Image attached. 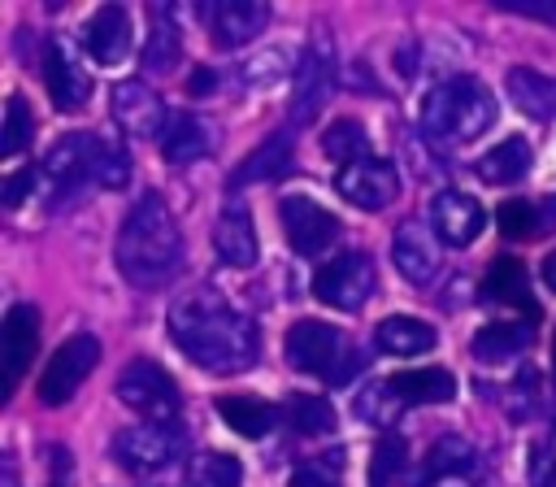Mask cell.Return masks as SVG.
I'll use <instances>...</instances> for the list:
<instances>
[{
  "label": "cell",
  "mask_w": 556,
  "mask_h": 487,
  "mask_svg": "<svg viewBox=\"0 0 556 487\" xmlns=\"http://www.w3.org/2000/svg\"><path fill=\"white\" fill-rule=\"evenodd\" d=\"M169 339L208 374H239L261 357L256 322L235 309L217 287H191L169 309Z\"/></svg>",
  "instance_id": "obj_1"
},
{
  "label": "cell",
  "mask_w": 556,
  "mask_h": 487,
  "mask_svg": "<svg viewBox=\"0 0 556 487\" xmlns=\"http://www.w3.org/2000/svg\"><path fill=\"white\" fill-rule=\"evenodd\" d=\"M117 270L130 287H161L182 270V230L169 204L148 191L117 230Z\"/></svg>",
  "instance_id": "obj_2"
},
{
  "label": "cell",
  "mask_w": 556,
  "mask_h": 487,
  "mask_svg": "<svg viewBox=\"0 0 556 487\" xmlns=\"http://www.w3.org/2000/svg\"><path fill=\"white\" fill-rule=\"evenodd\" d=\"M500 104L491 96V87L473 74H452L443 83H434L421 100V130L434 143H469L478 135H486V126L495 122Z\"/></svg>",
  "instance_id": "obj_3"
},
{
  "label": "cell",
  "mask_w": 556,
  "mask_h": 487,
  "mask_svg": "<svg viewBox=\"0 0 556 487\" xmlns=\"http://www.w3.org/2000/svg\"><path fill=\"white\" fill-rule=\"evenodd\" d=\"M287 361L300 374H317V378H326L334 387H348L365 365L356 344L339 326L317 322V317H304V322H295L287 330Z\"/></svg>",
  "instance_id": "obj_4"
},
{
  "label": "cell",
  "mask_w": 556,
  "mask_h": 487,
  "mask_svg": "<svg viewBox=\"0 0 556 487\" xmlns=\"http://www.w3.org/2000/svg\"><path fill=\"white\" fill-rule=\"evenodd\" d=\"M100 148H104V139L91 135V130L61 135L48 148V157L39 161V200L43 204H65L87 183L100 187Z\"/></svg>",
  "instance_id": "obj_5"
},
{
  "label": "cell",
  "mask_w": 556,
  "mask_h": 487,
  "mask_svg": "<svg viewBox=\"0 0 556 487\" xmlns=\"http://www.w3.org/2000/svg\"><path fill=\"white\" fill-rule=\"evenodd\" d=\"M182 452H187V430L178 422H135L113 435V461L135 478L161 474L165 465L182 461Z\"/></svg>",
  "instance_id": "obj_6"
},
{
  "label": "cell",
  "mask_w": 556,
  "mask_h": 487,
  "mask_svg": "<svg viewBox=\"0 0 556 487\" xmlns=\"http://www.w3.org/2000/svg\"><path fill=\"white\" fill-rule=\"evenodd\" d=\"M117 400L126 409H135L143 422H178V404H182L174 378L156 361H148V357H135V361L122 365V374H117Z\"/></svg>",
  "instance_id": "obj_7"
},
{
  "label": "cell",
  "mask_w": 556,
  "mask_h": 487,
  "mask_svg": "<svg viewBox=\"0 0 556 487\" xmlns=\"http://www.w3.org/2000/svg\"><path fill=\"white\" fill-rule=\"evenodd\" d=\"M374 291V261L365 252H339L313 274V296L330 309H361Z\"/></svg>",
  "instance_id": "obj_8"
},
{
  "label": "cell",
  "mask_w": 556,
  "mask_h": 487,
  "mask_svg": "<svg viewBox=\"0 0 556 487\" xmlns=\"http://www.w3.org/2000/svg\"><path fill=\"white\" fill-rule=\"evenodd\" d=\"M278 222H282L287 244H291L300 257H317V252H326L330 244H339V235H343L339 217H334L330 209H321L313 196H282Z\"/></svg>",
  "instance_id": "obj_9"
},
{
  "label": "cell",
  "mask_w": 556,
  "mask_h": 487,
  "mask_svg": "<svg viewBox=\"0 0 556 487\" xmlns=\"http://www.w3.org/2000/svg\"><path fill=\"white\" fill-rule=\"evenodd\" d=\"M96 361H100V344H96V335H70L52 357H48V365H43V374H39V400L43 404H65L74 391H78V383L96 370Z\"/></svg>",
  "instance_id": "obj_10"
},
{
  "label": "cell",
  "mask_w": 556,
  "mask_h": 487,
  "mask_svg": "<svg viewBox=\"0 0 556 487\" xmlns=\"http://www.w3.org/2000/svg\"><path fill=\"white\" fill-rule=\"evenodd\" d=\"M334 91V52H330V39H313L300 70H295V87H291V126H308L326 100Z\"/></svg>",
  "instance_id": "obj_11"
},
{
  "label": "cell",
  "mask_w": 556,
  "mask_h": 487,
  "mask_svg": "<svg viewBox=\"0 0 556 487\" xmlns=\"http://www.w3.org/2000/svg\"><path fill=\"white\" fill-rule=\"evenodd\" d=\"M334 191H339L348 204L378 213V209H387V204L400 196V174H395L391 161H382V157H365V161L339 165V174H334Z\"/></svg>",
  "instance_id": "obj_12"
},
{
  "label": "cell",
  "mask_w": 556,
  "mask_h": 487,
  "mask_svg": "<svg viewBox=\"0 0 556 487\" xmlns=\"http://www.w3.org/2000/svg\"><path fill=\"white\" fill-rule=\"evenodd\" d=\"M39 65H43V87H48V96L61 113H78L91 100V78L78 65V52L65 39H48Z\"/></svg>",
  "instance_id": "obj_13"
},
{
  "label": "cell",
  "mask_w": 556,
  "mask_h": 487,
  "mask_svg": "<svg viewBox=\"0 0 556 487\" xmlns=\"http://www.w3.org/2000/svg\"><path fill=\"white\" fill-rule=\"evenodd\" d=\"M113 122L122 126V135L130 139H161L165 126H169V113L161 104V96L139 83V78H126L113 87Z\"/></svg>",
  "instance_id": "obj_14"
},
{
  "label": "cell",
  "mask_w": 556,
  "mask_h": 487,
  "mask_svg": "<svg viewBox=\"0 0 556 487\" xmlns=\"http://www.w3.org/2000/svg\"><path fill=\"white\" fill-rule=\"evenodd\" d=\"M200 17L217 48H239L265 30L269 4L265 0H208V4H200Z\"/></svg>",
  "instance_id": "obj_15"
},
{
  "label": "cell",
  "mask_w": 556,
  "mask_h": 487,
  "mask_svg": "<svg viewBox=\"0 0 556 487\" xmlns=\"http://www.w3.org/2000/svg\"><path fill=\"white\" fill-rule=\"evenodd\" d=\"M482 222H486L482 204H478L469 191H460V187H443V191L434 196V204H430V230H434L439 244H447V248L473 244L478 230H482Z\"/></svg>",
  "instance_id": "obj_16"
},
{
  "label": "cell",
  "mask_w": 556,
  "mask_h": 487,
  "mask_svg": "<svg viewBox=\"0 0 556 487\" xmlns=\"http://www.w3.org/2000/svg\"><path fill=\"white\" fill-rule=\"evenodd\" d=\"M35 344H39V309L35 304H13L4 313V387H0V400L13 396V387L22 383V374L30 370L35 361Z\"/></svg>",
  "instance_id": "obj_17"
},
{
  "label": "cell",
  "mask_w": 556,
  "mask_h": 487,
  "mask_svg": "<svg viewBox=\"0 0 556 487\" xmlns=\"http://www.w3.org/2000/svg\"><path fill=\"white\" fill-rule=\"evenodd\" d=\"M439 235H430L421 222H400L391 235V261L413 287H430L439 278Z\"/></svg>",
  "instance_id": "obj_18"
},
{
  "label": "cell",
  "mask_w": 556,
  "mask_h": 487,
  "mask_svg": "<svg viewBox=\"0 0 556 487\" xmlns=\"http://www.w3.org/2000/svg\"><path fill=\"white\" fill-rule=\"evenodd\" d=\"M83 43H87V52H91L100 65L126 61V52H130V43H135L130 13H126L122 4H100V9L87 17V26H83Z\"/></svg>",
  "instance_id": "obj_19"
},
{
  "label": "cell",
  "mask_w": 556,
  "mask_h": 487,
  "mask_svg": "<svg viewBox=\"0 0 556 487\" xmlns=\"http://www.w3.org/2000/svg\"><path fill=\"white\" fill-rule=\"evenodd\" d=\"M213 252L235 265V270H252L261 248H256V222L243 204H226L217 213V226H213Z\"/></svg>",
  "instance_id": "obj_20"
},
{
  "label": "cell",
  "mask_w": 556,
  "mask_h": 487,
  "mask_svg": "<svg viewBox=\"0 0 556 487\" xmlns=\"http://www.w3.org/2000/svg\"><path fill=\"white\" fill-rule=\"evenodd\" d=\"M291 165H295V143H291V135L287 130H278V135H269V139H261L239 165H235V174H230V187H248V183H269V178H287L291 174Z\"/></svg>",
  "instance_id": "obj_21"
},
{
  "label": "cell",
  "mask_w": 556,
  "mask_h": 487,
  "mask_svg": "<svg viewBox=\"0 0 556 487\" xmlns=\"http://www.w3.org/2000/svg\"><path fill=\"white\" fill-rule=\"evenodd\" d=\"M482 296L495 300V304H508V309H521L526 322H539V300L530 296V278H526V265L517 257H500L486 278H482Z\"/></svg>",
  "instance_id": "obj_22"
},
{
  "label": "cell",
  "mask_w": 556,
  "mask_h": 487,
  "mask_svg": "<svg viewBox=\"0 0 556 487\" xmlns=\"http://www.w3.org/2000/svg\"><path fill=\"white\" fill-rule=\"evenodd\" d=\"M213 135L217 130L200 113H174L165 135H161V157L169 165H191V161H200L213 148Z\"/></svg>",
  "instance_id": "obj_23"
},
{
  "label": "cell",
  "mask_w": 556,
  "mask_h": 487,
  "mask_svg": "<svg viewBox=\"0 0 556 487\" xmlns=\"http://www.w3.org/2000/svg\"><path fill=\"white\" fill-rule=\"evenodd\" d=\"M504 87H508V100L526 117H534V122H552L556 117V78L552 74L530 70V65H517V70H508Z\"/></svg>",
  "instance_id": "obj_24"
},
{
  "label": "cell",
  "mask_w": 556,
  "mask_h": 487,
  "mask_svg": "<svg viewBox=\"0 0 556 487\" xmlns=\"http://www.w3.org/2000/svg\"><path fill=\"white\" fill-rule=\"evenodd\" d=\"M478 465L473 457V444L460 439V435H443L430 444V452L421 457V470H417V487H430L439 478H465L469 470Z\"/></svg>",
  "instance_id": "obj_25"
},
{
  "label": "cell",
  "mask_w": 556,
  "mask_h": 487,
  "mask_svg": "<svg viewBox=\"0 0 556 487\" xmlns=\"http://www.w3.org/2000/svg\"><path fill=\"white\" fill-rule=\"evenodd\" d=\"M530 161H534L530 143H526L521 135H508V139H500L495 148H486V152L478 157V165H473V170H478V178H482L486 187H504V183L526 178Z\"/></svg>",
  "instance_id": "obj_26"
},
{
  "label": "cell",
  "mask_w": 556,
  "mask_h": 487,
  "mask_svg": "<svg viewBox=\"0 0 556 487\" xmlns=\"http://www.w3.org/2000/svg\"><path fill=\"white\" fill-rule=\"evenodd\" d=\"M374 344H378V352H387V357H421V352L434 348V326L395 313V317H382V322L374 326Z\"/></svg>",
  "instance_id": "obj_27"
},
{
  "label": "cell",
  "mask_w": 556,
  "mask_h": 487,
  "mask_svg": "<svg viewBox=\"0 0 556 487\" xmlns=\"http://www.w3.org/2000/svg\"><path fill=\"white\" fill-rule=\"evenodd\" d=\"M526 348H530V326H521V322H486V326H478L473 339H469V352H473V361H482V365L513 361V357L526 352Z\"/></svg>",
  "instance_id": "obj_28"
},
{
  "label": "cell",
  "mask_w": 556,
  "mask_h": 487,
  "mask_svg": "<svg viewBox=\"0 0 556 487\" xmlns=\"http://www.w3.org/2000/svg\"><path fill=\"white\" fill-rule=\"evenodd\" d=\"M217 413H222V422H226L235 435H243V439L269 435V430L278 426V417H282L274 404H265V400H256V396H222V400H217Z\"/></svg>",
  "instance_id": "obj_29"
},
{
  "label": "cell",
  "mask_w": 556,
  "mask_h": 487,
  "mask_svg": "<svg viewBox=\"0 0 556 487\" xmlns=\"http://www.w3.org/2000/svg\"><path fill=\"white\" fill-rule=\"evenodd\" d=\"M395 391L404 404H447L456 396V378L439 365H426V370H400L391 374Z\"/></svg>",
  "instance_id": "obj_30"
},
{
  "label": "cell",
  "mask_w": 556,
  "mask_h": 487,
  "mask_svg": "<svg viewBox=\"0 0 556 487\" xmlns=\"http://www.w3.org/2000/svg\"><path fill=\"white\" fill-rule=\"evenodd\" d=\"M139 57H143V65L156 70V74H165V70L178 65V57H182V35H178V22H174V13H169L165 4L152 9V30H148Z\"/></svg>",
  "instance_id": "obj_31"
},
{
  "label": "cell",
  "mask_w": 556,
  "mask_h": 487,
  "mask_svg": "<svg viewBox=\"0 0 556 487\" xmlns=\"http://www.w3.org/2000/svg\"><path fill=\"white\" fill-rule=\"evenodd\" d=\"M321 152L339 165H352V161H365L369 157V135L356 117H334L321 135Z\"/></svg>",
  "instance_id": "obj_32"
},
{
  "label": "cell",
  "mask_w": 556,
  "mask_h": 487,
  "mask_svg": "<svg viewBox=\"0 0 556 487\" xmlns=\"http://www.w3.org/2000/svg\"><path fill=\"white\" fill-rule=\"evenodd\" d=\"M400 409H404V400H400V391H395L391 378L365 383V387L356 391V400H352V413H356L361 422H369V426H391Z\"/></svg>",
  "instance_id": "obj_33"
},
{
  "label": "cell",
  "mask_w": 556,
  "mask_h": 487,
  "mask_svg": "<svg viewBox=\"0 0 556 487\" xmlns=\"http://www.w3.org/2000/svg\"><path fill=\"white\" fill-rule=\"evenodd\" d=\"M282 417L291 422V430H300V435H330L334 430V409H330V400L326 396H308V391H300V396H291L287 404H282Z\"/></svg>",
  "instance_id": "obj_34"
},
{
  "label": "cell",
  "mask_w": 556,
  "mask_h": 487,
  "mask_svg": "<svg viewBox=\"0 0 556 487\" xmlns=\"http://www.w3.org/2000/svg\"><path fill=\"white\" fill-rule=\"evenodd\" d=\"M243 483V465L230 452H200L187 465V487H239Z\"/></svg>",
  "instance_id": "obj_35"
},
{
  "label": "cell",
  "mask_w": 556,
  "mask_h": 487,
  "mask_svg": "<svg viewBox=\"0 0 556 487\" xmlns=\"http://www.w3.org/2000/svg\"><path fill=\"white\" fill-rule=\"evenodd\" d=\"M404 465H408V444H404V435L387 430L374 444V457H369V487H395Z\"/></svg>",
  "instance_id": "obj_36"
},
{
  "label": "cell",
  "mask_w": 556,
  "mask_h": 487,
  "mask_svg": "<svg viewBox=\"0 0 556 487\" xmlns=\"http://www.w3.org/2000/svg\"><path fill=\"white\" fill-rule=\"evenodd\" d=\"M35 135V117L26 109L22 96H9V109H4V130H0V157H17Z\"/></svg>",
  "instance_id": "obj_37"
},
{
  "label": "cell",
  "mask_w": 556,
  "mask_h": 487,
  "mask_svg": "<svg viewBox=\"0 0 556 487\" xmlns=\"http://www.w3.org/2000/svg\"><path fill=\"white\" fill-rule=\"evenodd\" d=\"M300 65H295V57H291V48H269V52H261L256 61H248L243 70H239V78L248 83V87H265V83H278L282 74H295Z\"/></svg>",
  "instance_id": "obj_38"
},
{
  "label": "cell",
  "mask_w": 556,
  "mask_h": 487,
  "mask_svg": "<svg viewBox=\"0 0 556 487\" xmlns=\"http://www.w3.org/2000/svg\"><path fill=\"white\" fill-rule=\"evenodd\" d=\"M339 470H343V452H339V448H330V452H321V457H313V461L295 465V474H291V483H287V487H343Z\"/></svg>",
  "instance_id": "obj_39"
},
{
  "label": "cell",
  "mask_w": 556,
  "mask_h": 487,
  "mask_svg": "<svg viewBox=\"0 0 556 487\" xmlns=\"http://www.w3.org/2000/svg\"><path fill=\"white\" fill-rule=\"evenodd\" d=\"M500 230H504V239L534 235L539 230V209L530 200H504L500 204Z\"/></svg>",
  "instance_id": "obj_40"
},
{
  "label": "cell",
  "mask_w": 556,
  "mask_h": 487,
  "mask_svg": "<svg viewBox=\"0 0 556 487\" xmlns=\"http://www.w3.org/2000/svg\"><path fill=\"white\" fill-rule=\"evenodd\" d=\"M526 478L530 487H556V452L547 444H534L526 457Z\"/></svg>",
  "instance_id": "obj_41"
},
{
  "label": "cell",
  "mask_w": 556,
  "mask_h": 487,
  "mask_svg": "<svg viewBox=\"0 0 556 487\" xmlns=\"http://www.w3.org/2000/svg\"><path fill=\"white\" fill-rule=\"evenodd\" d=\"M22 196H39V165H26V170L9 174V183H4V204L17 209Z\"/></svg>",
  "instance_id": "obj_42"
},
{
  "label": "cell",
  "mask_w": 556,
  "mask_h": 487,
  "mask_svg": "<svg viewBox=\"0 0 556 487\" xmlns=\"http://www.w3.org/2000/svg\"><path fill=\"white\" fill-rule=\"evenodd\" d=\"M500 9H508V13H521V17H534V22H547V26H556V0H500Z\"/></svg>",
  "instance_id": "obj_43"
},
{
  "label": "cell",
  "mask_w": 556,
  "mask_h": 487,
  "mask_svg": "<svg viewBox=\"0 0 556 487\" xmlns=\"http://www.w3.org/2000/svg\"><path fill=\"white\" fill-rule=\"evenodd\" d=\"M213 87H217V74H213V70H204V65L187 78V91H191V96H204V91H213Z\"/></svg>",
  "instance_id": "obj_44"
},
{
  "label": "cell",
  "mask_w": 556,
  "mask_h": 487,
  "mask_svg": "<svg viewBox=\"0 0 556 487\" xmlns=\"http://www.w3.org/2000/svg\"><path fill=\"white\" fill-rule=\"evenodd\" d=\"M543 283L556 291V252H547V257H543Z\"/></svg>",
  "instance_id": "obj_45"
},
{
  "label": "cell",
  "mask_w": 556,
  "mask_h": 487,
  "mask_svg": "<svg viewBox=\"0 0 556 487\" xmlns=\"http://www.w3.org/2000/svg\"><path fill=\"white\" fill-rule=\"evenodd\" d=\"M539 213H543V226H556V196H547Z\"/></svg>",
  "instance_id": "obj_46"
},
{
  "label": "cell",
  "mask_w": 556,
  "mask_h": 487,
  "mask_svg": "<svg viewBox=\"0 0 556 487\" xmlns=\"http://www.w3.org/2000/svg\"><path fill=\"white\" fill-rule=\"evenodd\" d=\"M552 370H556V339H552Z\"/></svg>",
  "instance_id": "obj_47"
},
{
  "label": "cell",
  "mask_w": 556,
  "mask_h": 487,
  "mask_svg": "<svg viewBox=\"0 0 556 487\" xmlns=\"http://www.w3.org/2000/svg\"><path fill=\"white\" fill-rule=\"evenodd\" d=\"M52 487H65V483H61V478H56V483H52Z\"/></svg>",
  "instance_id": "obj_48"
}]
</instances>
